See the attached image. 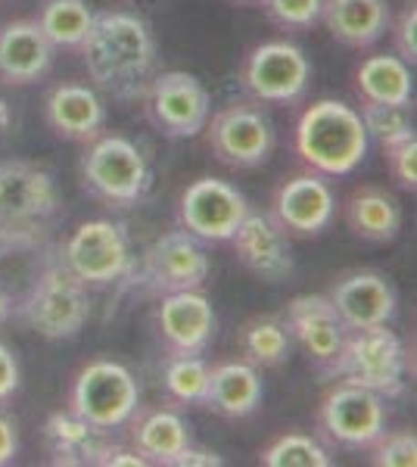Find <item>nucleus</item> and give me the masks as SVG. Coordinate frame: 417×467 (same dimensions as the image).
<instances>
[{
  "label": "nucleus",
  "mask_w": 417,
  "mask_h": 467,
  "mask_svg": "<svg viewBox=\"0 0 417 467\" xmlns=\"http://www.w3.org/2000/svg\"><path fill=\"white\" fill-rule=\"evenodd\" d=\"M318 427L339 449H370L386 431V399L339 380L318 405Z\"/></svg>",
  "instance_id": "obj_10"
},
{
  "label": "nucleus",
  "mask_w": 417,
  "mask_h": 467,
  "mask_svg": "<svg viewBox=\"0 0 417 467\" xmlns=\"http://www.w3.org/2000/svg\"><path fill=\"white\" fill-rule=\"evenodd\" d=\"M69 411L100 431H119L141 411V387L122 361L94 358L72 378Z\"/></svg>",
  "instance_id": "obj_6"
},
{
  "label": "nucleus",
  "mask_w": 417,
  "mask_h": 467,
  "mask_svg": "<svg viewBox=\"0 0 417 467\" xmlns=\"http://www.w3.org/2000/svg\"><path fill=\"white\" fill-rule=\"evenodd\" d=\"M346 330L390 324L396 318V290L377 271H349L328 293Z\"/></svg>",
  "instance_id": "obj_20"
},
{
  "label": "nucleus",
  "mask_w": 417,
  "mask_h": 467,
  "mask_svg": "<svg viewBox=\"0 0 417 467\" xmlns=\"http://www.w3.org/2000/svg\"><path fill=\"white\" fill-rule=\"evenodd\" d=\"M13 312L44 340H72L90 318L88 287L57 259Z\"/></svg>",
  "instance_id": "obj_5"
},
{
  "label": "nucleus",
  "mask_w": 417,
  "mask_h": 467,
  "mask_svg": "<svg viewBox=\"0 0 417 467\" xmlns=\"http://www.w3.org/2000/svg\"><path fill=\"white\" fill-rule=\"evenodd\" d=\"M321 22L333 41L346 47H370L390 28L386 0H321Z\"/></svg>",
  "instance_id": "obj_25"
},
{
  "label": "nucleus",
  "mask_w": 417,
  "mask_h": 467,
  "mask_svg": "<svg viewBox=\"0 0 417 467\" xmlns=\"http://www.w3.org/2000/svg\"><path fill=\"white\" fill-rule=\"evenodd\" d=\"M271 22L287 32H306L321 22V0H262Z\"/></svg>",
  "instance_id": "obj_34"
},
{
  "label": "nucleus",
  "mask_w": 417,
  "mask_h": 467,
  "mask_svg": "<svg viewBox=\"0 0 417 467\" xmlns=\"http://www.w3.org/2000/svg\"><path fill=\"white\" fill-rule=\"evenodd\" d=\"M343 215L349 231L370 244H390L401 231V202L377 184L355 187L343 202Z\"/></svg>",
  "instance_id": "obj_26"
},
{
  "label": "nucleus",
  "mask_w": 417,
  "mask_h": 467,
  "mask_svg": "<svg viewBox=\"0 0 417 467\" xmlns=\"http://www.w3.org/2000/svg\"><path fill=\"white\" fill-rule=\"evenodd\" d=\"M131 427V449L143 455L147 464L174 467L178 455L191 446V427L172 409H153V411H134Z\"/></svg>",
  "instance_id": "obj_27"
},
{
  "label": "nucleus",
  "mask_w": 417,
  "mask_h": 467,
  "mask_svg": "<svg viewBox=\"0 0 417 467\" xmlns=\"http://www.w3.org/2000/svg\"><path fill=\"white\" fill-rule=\"evenodd\" d=\"M59 259L85 287H106L131 271V244L122 224L109 218H90L59 246Z\"/></svg>",
  "instance_id": "obj_8"
},
{
  "label": "nucleus",
  "mask_w": 417,
  "mask_h": 467,
  "mask_svg": "<svg viewBox=\"0 0 417 467\" xmlns=\"http://www.w3.org/2000/svg\"><path fill=\"white\" fill-rule=\"evenodd\" d=\"M57 259L59 246L44 228H0V293L10 303V312Z\"/></svg>",
  "instance_id": "obj_16"
},
{
  "label": "nucleus",
  "mask_w": 417,
  "mask_h": 467,
  "mask_svg": "<svg viewBox=\"0 0 417 467\" xmlns=\"http://www.w3.org/2000/svg\"><path fill=\"white\" fill-rule=\"evenodd\" d=\"M16 451H19L16 427H13V420H6L4 414H0V467L10 464L13 458H16Z\"/></svg>",
  "instance_id": "obj_41"
},
{
  "label": "nucleus",
  "mask_w": 417,
  "mask_h": 467,
  "mask_svg": "<svg viewBox=\"0 0 417 467\" xmlns=\"http://www.w3.org/2000/svg\"><path fill=\"white\" fill-rule=\"evenodd\" d=\"M143 277L156 293L203 290L209 277V255L203 250V240L184 228L156 237L143 253Z\"/></svg>",
  "instance_id": "obj_15"
},
{
  "label": "nucleus",
  "mask_w": 417,
  "mask_h": 467,
  "mask_svg": "<svg viewBox=\"0 0 417 467\" xmlns=\"http://www.w3.org/2000/svg\"><path fill=\"white\" fill-rule=\"evenodd\" d=\"M359 116H361V122H365L368 138L377 140L381 147L414 138V119H412V112H408V107H386V103L361 100Z\"/></svg>",
  "instance_id": "obj_33"
},
{
  "label": "nucleus",
  "mask_w": 417,
  "mask_h": 467,
  "mask_svg": "<svg viewBox=\"0 0 417 467\" xmlns=\"http://www.w3.org/2000/svg\"><path fill=\"white\" fill-rule=\"evenodd\" d=\"M312 66L302 47L290 41H265L249 50L240 69L246 94L255 103H296L306 97Z\"/></svg>",
  "instance_id": "obj_12"
},
{
  "label": "nucleus",
  "mask_w": 417,
  "mask_h": 467,
  "mask_svg": "<svg viewBox=\"0 0 417 467\" xmlns=\"http://www.w3.org/2000/svg\"><path fill=\"white\" fill-rule=\"evenodd\" d=\"M262 378L259 368L249 361H222L209 368V383L203 405L222 418H249L262 405Z\"/></svg>",
  "instance_id": "obj_24"
},
{
  "label": "nucleus",
  "mask_w": 417,
  "mask_h": 467,
  "mask_svg": "<svg viewBox=\"0 0 417 467\" xmlns=\"http://www.w3.org/2000/svg\"><path fill=\"white\" fill-rule=\"evenodd\" d=\"M35 22L53 47L78 50L94 26V10L88 0H44Z\"/></svg>",
  "instance_id": "obj_30"
},
{
  "label": "nucleus",
  "mask_w": 417,
  "mask_h": 467,
  "mask_svg": "<svg viewBox=\"0 0 417 467\" xmlns=\"http://www.w3.org/2000/svg\"><path fill=\"white\" fill-rule=\"evenodd\" d=\"M227 244L234 246L237 259L244 262L255 277H262V281H268V284L287 281L296 268L290 237H287L284 228H280L271 215H262L249 209Z\"/></svg>",
  "instance_id": "obj_19"
},
{
  "label": "nucleus",
  "mask_w": 417,
  "mask_h": 467,
  "mask_svg": "<svg viewBox=\"0 0 417 467\" xmlns=\"http://www.w3.org/2000/svg\"><path fill=\"white\" fill-rule=\"evenodd\" d=\"M386 153V169H390L392 181L401 191H417V138L396 140V144L383 147Z\"/></svg>",
  "instance_id": "obj_36"
},
{
  "label": "nucleus",
  "mask_w": 417,
  "mask_h": 467,
  "mask_svg": "<svg viewBox=\"0 0 417 467\" xmlns=\"http://www.w3.org/2000/svg\"><path fill=\"white\" fill-rule=\"evenodd\" d=\"M392 44H396V57L405 59L408 66L417 63V6H405L401 16L392 28Z\"/></svg>",
  "instance_id": "obj_37"
},
{
  "label": "nucleus",
  "mask_w": 417,
  "mask_h": 467,
  "mask_svg": "<svg viewBox=\"0 0 417 467\" xmlns=\"http://www.w3.org/2000/svg\"><path fill=\"white\" fill-rule=\"evenodd\" d=\"M44 119H47L50 131L63 140H78L88 144L97 134H103L106 125V107L97 88L88 85H57L44 100Z\"/></svg>",
  "instance_id": "obj_22"
},
{
  "label": "nucleus",
  "mask_w": 417,
  "mask_h": 467,
  "mask_svg": "<svg viewBox=\"0 0 417 467\" xmlns=\"http://www.w3.org/2000/svg\"><path fill=\"white\" fill-rule=\"evenodd\" d=\"M78 50L94 88L116 100H138L156 75V37L134 13H94V26Z\"/></svg>",
  "instance_id": "obj_1"
},
{
  "label": "nucleus",
  "mask_w": 417,
  "mask_h": 467,
  "mask_svg": "<svg viewBox=\"0 0 417 467\" xmlns=\"http://www.w3.org/2000/svg\"><path fill=\"white\" fill-rule=\"evenodd\" d=\"M53 50L35 19L0 26V85L26 88L41 81L53 66Z\"/></svg>",
  "instance_id": "obj_21"
},
{
  "label": "nucleus",
  "mask_w": 417,
  "mask_h": 467,
  "mask_svg": "<svg viewBox=\"0 0 417 467\" xmlns=\"http://www.w3.org/2000/svg\"><path fill=\"white\" fill-rule=\"evenodd\" d=\"M209 150L227 169H259L275 153V122L255 100H231L206 122Z\"/></svg>",
  "instance_id": "obj_7"
},
{
  "label": "nucleus",
  "mask_w": 417,
  "mask_h": 467,
  "mask_svg": "<svg viewBox=\"0 0 417 467\" xmlns=\"http://www.w3.org/2000/svg\"><path fill=\"white\" fill-rule=\"evenodd\" d=\"M355 90L368 103H386V107H412L414 78L412 66L396 54L368 57L355 72Z\"/></svg>",
  "instance_id": "obj_28"
},
{
  "label": "nucleus",
  "mask_w": 417,
  "mask_h": 467,
  "mask_svg": "<svg viewBox=\"0 0 417 467\" xmlns=\"http://www.w3.org/2000/svg\"><path fill=\"white\" fill-rule=\"evenodd\" d=\"M165 393L181 405H203L209 383V365L200 356H172L162 368Z\"/></svg>",
  "instance_id": "obj_32"
},
{
  "label": "nucleus",
  "mask_w": 417,
  "mask_h": 467,
  "mask_svg": "<svg viewBox=\"0 0 417 467\" xmlns=\"http://www.w3.org/2000/svg\"><path fill=\"white\" fill-rule=\"evenodd\" d=\"M44 449L59 467H100V458L109 449V436L66 409L53 411L44 420Z\"/></svg>",
  "instance_id": "obj_23"
},
{
  "label": "nucleus",
  "mask_w": 417,
  "mask_h": 467,
  "mask_svg": "<svg viewBox=\"0 0 417 467\" xmlns=\"http://www.w3.org/2000/svg\"><path fill=\"white\" fill-rule=\"evenodd\" d=\"M237 4H262V0H237Z\"/></svg>",
  "instance_id": "obj_44"
},
{
  "label": "nucleus",
  "mask_w": 417,
  "mask_h": 467,
  "mask_svg": "<svg viewBox=\"0 0 417 467\" xmlns=\"http://www.w3.org/2000/svg\"><path fill=\"white\" fill-rule=\"evenodd\" d=\"M78 169L90 197L116 209L138 206L153 187L147 156L122 134H97L94 140H88Z\"/></svg>",
  "instance_id": "obj_3"
},
{
  "label": "nucleus",
  "mask_w": 417,
  "mask_h": 467,
  "mask_svg": "<svg viewBox=\"0 0 417 467\" xmlns=\"http://www.w3.org/2000/svg\"><path fill=\"white\" fill-rule=\"evenodd\" d=\"M265 467H330V451L308 433H280L262 449Z\"/></svg>",
  "instance_id": "obj_31"
},
{
  "label": "nucleus",
  "mask_w": 417,
  "mask_h": 467,
  "mask_svg": "<svg viewBox=\"0 0 417 467\" xmlns=\"http://www.w3.org/2000/svg\"><path fill=\"white\" fill-rule=\"evenodd\" d=\"M271 218L287 237H318L337 218V193L318 171H299L287 178L271 200Z\"/></svg>",
  "instance_id": "obj_14"
},
{
  "label": "nucleus",
  "mask_w": 417,
  "mask_h": 467,
  "mask_svg": "<svg viewBox=\"0 0 417 467\" xmlns=\"http://www.w3.org/2000/svg\"><path fill=\"white\" fill-rule=\"evenodd\" d=\"M57 213L53 171L28 160H0V228H44Z\"/></svg>",
  "instance_id": "obj_11"
},
{
  "label": "nucleus",
  "mask_w": 417,
  "mask_h": 467,
  "mask_svg": "<svg viewBox=\"0 0 417 467\" xmlns=\"http://www.w3.org/2000/svg\"><path fill=\"white\" fill-rule=\"evenodd\" d=\"M19 389V361L10 346L0 343V402H6Z\"/></svg>",
  "instance_id": "obj_38"
},
{
  "label": "nucleus",
  "mask_w": 417,
  "mask_h": 467,
  "mask_svg": "<svg viewBox=\"0 0 417 467\" xmlns=\"http://www.w3.org/2000/svg\"><path fill=\"white\" fill-rule=\"evenodd\" d=\"M6 125H10V107H6V103L0 100V131H4Z\"/></svg>",
  "instance_id": "obj_42"
},
{
  "label": "nucleus",
  "mask_w": 417,
  "mask_h": 467,
  "mask_svg": "<svg viewBox=\"0 0 417 467\" xmlns=\"http://www.w3.org/2000/svg\"><path fill=\"white\" fill-rule=\"evenodd\" d=\"M324 374L365 387L381 399H396L405 393V346L386 324L346 330V340Z\"/></svg>",
  "instance_id": "obj_4"
},
{
  "label": "nucleus",
  "mask_w": 417,
  "mask_h": 467,
  "mask_svg": "<svg viewBox=\"0 0 417 467\" xmlns=\"http://www.w3.org/2000/svg\"><path fill=\"white\" fill-rule=\"evenodd\" d=\"M370 138L359 109L343 100H318L296 122V153L324 178L352 175L368 156Z\"/></svg>",
  "instance_id": "obj_2"
},
{
  "label": "nucleus",
  "mask_w": 417,
  "mask_h": 467,
  "mask_svg": "<svg viewBox=\"0 0 417 467\" xmlns=\"http://www.w3.org/2000/svg\"><path fill=\"white\" fill-rule=\"evenodd\" d=\"M100 467H147V462H143V455H138L131 446H116V442H109L106 455L100 458Z\"/></svg>",
  "instance_id": "obj_39"
},
{
  "label": "nucleus",
  "mask_w": 417,
  "mask_h": 467,
  "mask_svg": "<svg viewBox=\"0 0 417 467\" xmlns=\"http://www.w3.org/2000/svg\"><path fill=\"white\" fill-rule=\"evenodd\" d=\"M222 464H224V458L218 455V451L196 449L193 442L184 451H181L178 462H174V467H222Z\"/></svg>",
  "instance_id": "obj_40"
},
{
  "label": "nucleus",
  "mask_w": 417,
  "mask_h": 467,
  "mask_svg": "<svg viewBox=\"0 0 417 467\" xmlns=\"http://www.w3.org/2000/svg\"><path fill=\"white\" fill-rule=\"evenodd\" d=\"M293 337L280 315H255L240 327V349L249 365L280 368L290 358Z\"/></svg>",
  "instance_id": "obj_29"
},
{
  "label": "nucleus",
  "mask_w": 417,
  "mask_h": 467,
  "mask_svg": "<svg viewBox=\"0 0 417 467\" xmlns=\"http://www.w3.org/2000/svg\"><path fill=\"white\" fill-rule=\"evenodd\" d=\"M147 103V116L165 138L184 140L196 138L206 128L212 116L209 90L191 72H159L150 78L147 90L141 97Z\"/></svg>",
  "instance_id": "obj_9"
},
{
  "label": "nucleus",
  "mask_w": 417,
  "mask_h": 467,
  "mask_svg": "<svg viewBox=\"0 0 417 467\" xmlns=\"http://www.w3.org/2000/svg\"><path fill=\"white\" fill-rule=\"evenodd\" d=\"M284 324L299 349L315 361L321 371H328L337 358L339 346L346 340V324L339 321L337 308L324 293H302L287 303Z\"/></svg>",
  "instance_id": "obj_18"
},
{
  "label": "nucleus",
  "mask_w": 417,
  "mask_h": 467,
  "mask_svg": "<svg viewBox=\"0 0 417 467\" xmlns=\"http://www.w3.org/2000/svg\"><path fill=\"white\" fill-rule=\"evenodd\" d=\"M6 315H10V303H6V296L0 293V321H4Z\"/></svg>",
  "instance_id": "obj_43"
},
{
  "label": "nucleus",
  "mask_w": 417,
  "mask_h": 467,
  "mask_svg": "<svg viewBox=\"0 0 417 467\" xmlns=\"http://www.w3.org/2000/svg\"><path fill=\"white\" fill-rule=\"evenodd\" d=\"M156 327L172 356H200L215 337V308L203 290L162 293Z\"/></svg>",
  "instance_id": "obj_17"
},
{
  "label": "nucleus",
  "mask_w": 417,
  "mask_h": 467,
  "mask_svg": "<svg viewBox=\"0 0 417 467\" xmlns=\"http://www.w3.org/2000/svg\"><path fill=\"white\" fill-rule=\"evenodd\" d=\"M249 213V202L222 178H196L184 187L178 202V222L203 244H227Z\"/></svg>",
  "instance_id": "obj_13"
},
{
  "label": "nucleus",
  "mask_w": 417,
  "mask_h": 467,
  "mask_svg": "<svg viewBox=\"0 0 417 467\" xmlns=\"http://www.w3.org/2000/svg\"><path fill=\"white\" fill-rule=\"evenodd\" d=\"M377 467H414L417 464V436L414 431H390L377 436L374 446Z\"/></svg>",
  "instance_id": "obj_35"
}]
</instances>
